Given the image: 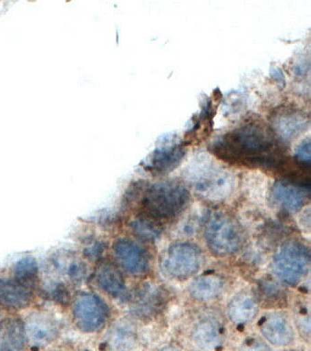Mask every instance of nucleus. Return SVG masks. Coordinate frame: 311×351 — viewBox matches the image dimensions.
I'll return each mask as SVG.
<instances>
[{
	"label": "nucleus",
	"instance_id": "nucleus-9",
	"mask_svg": "<svg viewBox=\"0 0 311 351\" xmlns=\"http://www.w3.org/2000/svg\"><path fill=\"white\" fill-rule=\"evenodd\" d=\"M23 320L27 345L34 350L47 348L55 342L61 334V324L50 312L35 310Z\"/></svg>",
	"mask_w": 311,
	"mask_h": 351
},
{
	"label": "nucleus",
	"instance_id": "nucleus-25",
	"mask_svg": "<svg viewBox=\"0 0 311 351\" xmlns=\"http://www.w3.org/2000/svg\"><path fill=\"white\" fill-rule=\"evenodd\" d=\"M42 293L44 298L61 306L69 304L72 302V295L69 285L58 280L51 279L42 285Z\"/></svg>",
	"mask_w": 311,
	"mask_h": 351
},
{
	"label": "nucleus",
	"instance_id": "nucleus-28",
	"mask_svg": "<svg viewBox=\"0 0 311 351\" xmlns=\"http://www.w3.org/2000/svg\"><path fill=\"white\" fill-rule=\"evenodd\" d=\"M259 293H260V298L264 300L274 301L282 298L283 291L278 282H275L272 280H267V281L266 280L259 285Z\"/></svg>",
	"mask_w": 311,
	"mask_h": 351
},
{
	"label": "nucleus",
	"instance_id": "nucleus-26",
	"mask_svg": "<svg viewBox=\"0 0 311 351\" xmlns=\"http://www.w3.org/2000/svg\"><path fill=\"white\" fill-rule=\"evenodd\" d=\"M207 213L198 216H190L187 219L180 222L177 228V234L182 238H190L198 235L201 229H203L204 221H206Z\"/></svg>",
	"mask_w": 311,
	"mask_h": 351
},
{
	"label": "nucleus",
	"instance_id": "nucleus-18",
	"mask_svg": "<svg viewBox=\"0 0 311 351\" xmlns=\"http://www.w3.org/2000/svg\"><path fill=\"white\" fill-rule=\"evenodd\" d=\"M226 287V279L219 274L210 271L198 274L191 279L187 291L193 300L206 303L220 298Z\"/></svg>",
	"mask_w": 311,
	"mask_h": 351
},
{
	"label": "nucleus",
	"instance_id": "nucleus-22",
	"mask_svg": "<svg viewBox=\"0 0 311 351\" xmlns=\"http://www.w3.org/2000/svg\"><path fill=\"white\" fill-rule=\"evenodd\" d=\"M191 339L201 350H215L223 341L220 323L214 317L201 318L193 325Z\"/></svg>",
	"mask_w": 311,
	"mask_h": 351
},
{
	"label": "nucleus",
	"instance_id": "nucleus-30",
	"mask_svg": "<svg viewBox=\"0 0 311 351\" xmlns=\"http://www.w3.org/2000/svg\"><path fill=\"white\" fill-rule=\"evenodd\" d=\"M295 159L303 164L310 165V140L308 137L297 145Z\"/></svg>",
	"mask_w": 311,
	"mask_h": 351
},
{
	"label": "nucleus",
	"instance_id": "nucleus-5",
	"mask_svg": "<svg viewBox=\"0 0 311 351\" xmlns=\"http://www.w3.org/2000/svg\"><path fill=\"white\" fill-rule=\"evenodd\" d=\"M206 260V254L198 244L187 240L177 241L161 252L159 268L166 278L185 282L200 273Z\"/></svg>",
	"mask_w": 311,
	"mask_h": 351
},
{
	"label": "nucleus",
	"instance_id": "nucleus-24",
	"mask_svg": "<svg viewBox=\"0 0 311 351\" xmlns=\"http://www.w3.org/2000/svg\"><path fill=\"white\" fill-rule=\"evenodd\" d=\"M13 278L33 291L40 287V266L36 258L25 256L18 260L12 268Z\"/></svg>",
	"mask_w": 311,
	"mask_h": 351
},
{
	"label": "nucleus",
	"instance_id": "nucleus-20",
	"mask_svg": "<svg viewBox=\"0 0 311 351\" xmlns=\"http://www.w3.org/2000/svg\"><path fill=\"white\" fill-rule=\"evenodd\" d=\"M138 335L135 325L130 321H116L109 328L105 345L107 351H133L137 346Z\"/></svg>",
	"mask_w": 311,
	"mask_h": 351
},
{
	"label": "nucleus",
	"instance_id": "nucleus-21",
	"mask_svg": "<svg viewBox=\"0 0 311 351\" xmlns=\"http://www.w3.org/2000/svg\"><path fill=\"white\" fill-rule=\"evenodd\" d=\"M26 346L23 318L10 315L0 320V351H24Z\"/></svg>",
	"mask_w": 311,
	"mask_h": 351
},
{
	"label": "nucleus",
	"instance_id": "nucleus-12",
	"mask_svg": "<svg viewBox=\"0 0 311 351\" xmlns=\"http://www.w3.org/2000/svg\"><path fill=\"white\" fill-rule=\"evenodd\" d=\"M48 270L67 285H79L85 281L89 274L86 261L72 251L61 250L48 259Z\"/></svg>",
	"mask_w": 311,
	"mask_h": 351
},
{
	"label": "nucleus",
	"instance_id": "nucleus-7",
	"mask_svg": "<svg viewBox=\"0 0 311 351\" xmlns=\"http://www.w3.org/2000/svg\"><path fill=\"white\" fill-rule=\"evenodd\" d=\"M73 323L86 334L97 333L105 328L110 317V307L97 293L81 291L72 300Z\"/></svg>",
	"mask_w": 311,
	"mask_h": 351
},
{
	"label": "nucleus",
	"instance_id": "nucleus-6",
	"mask_svg": "<svg viewBox=\"0 0 311 351\" xmlns=\"http://www.w3.org/2000/svg\"><path fill=\"white\" fill-rule=\"evenodd\" d=\"M271 270L281 284L296 287L310 273V249L297 240L285 241L272 255Z\"/></svg>",
	"mask_w": 311,
	"mask_h": 351
},
{
	"label": "nucleus",
	"instance_id": "nucleus-15",
	"mask_svg": "<svg viewBox=\"0 0 311 351\" xmlns=\"http://www.w3.org/2000/svg\"><path fill=\"white\" fill-rule=\"evenodd\" d=\"M95 282L103 292L117 300H126V280L121 268L111 261H102L95 270Z\"/></svg>",
	"mask_w": 311,
	"mask_h": 351
},
{
	"label": "nucleus",
	"instance_id": "nucleus-8",
	"mask_svg": "<svg viewBox=\"0 0 311 351\" xmlns=\"http://www.w3.org/2000/svg\"><path fill=\"white\" fill-rule=\"evenodd\" d=\"M131 313L135 317L146 319L159 315L167 303V293L165 288L154 282H144L131 293L126 300Z\"/></svg>",
	"mask_w": 311,
	"mask_h": 351
},
{
	"label": "nucleus",
	"instance_id": "nucleus-3",
	"mask_svg": "<svg viewBox=\"0 0 311 351\" xmlns=\"http://www.w3.org/2000/svg\"><path fill=\"white\" fill-rule=\"evenodd\" d=\"M185 178L196 196L209 203L226 202L236 186V175L231 170L206 156L187 167Z\"/></svg>",
	"mask_w": 311,
	"mask_h": 351
},
{
	"label": "nucleus",
	"instance_id": "nucleus-31",
	"mask_svg": "<svg viewBox=\"0 0 311 351\" xmlns=\"http://www.w3.org/2000/svg\"><path fill=\"white\" fill-rule=\"evenodd\" d=\"M158 351H184L178 346L176 345H166L165 347L161 348Z\"/></svg>",
	"mask_w": 311,
	"mask_h": 351
},
{
	"label": "nucleus",
	"instance_id": "nucleus-19",
	"mask_svg": "<svg viewBox=\"0 0 311 351\" xmlns=\"http://www.w3.org/2000/svg\"><path fill=\"white\" fill-rule=\"evenodd\" d=\"M228 319L236 326H245L258 317L259 301L252 293H237L229 300L226 307Z\"/></svg>",
	"mask_w": 311,
	"mask_h": 351
},
{
	"label": "nucleus",
	"instance_id": "nucleus-2",
	"mask_svg": "<svg viewBox=\"0 0 311 351\" xmlns=\"http://www.w3.org/2000/svg\"><path fill=\"white\" fill-rule=\"evenodd\" d=\"M190 202L187 184L171 178L150 184L141 195V213L162 224L178 219Z\"/></svg>",
	"mask_w": 311,
	"mask_h": 351
},
{
	"label": "nucleus",
	"instance_id": "nucleus-16",
	"mask_svg": "<svg viewBox=\"0 0 311 351\" xmlns=\"http://www.w3.org/2000/svg\"><path fill=\"white\" fill-rule=\"evenodd\" d=\"M35 291L12 276L0 277V306L10 311H23L33 304Z\"/></svg>",
	"mask_w": 311,
	"mask_h": 351
},
{
	"label": "nucleus",
	"instance_id": "nucleus-17",
	"mask_svg": "<svg viewBox=\"0 0 311 351\" xmlns=\"http://www.w3.org/2000/svg\"><path fill=\"white\" fill-rule=\"evenodd\" d=\"M271 197L284 210L296 213L301 210L307 202L308 191L305 186L289 181L277 180L272 186Z\"/></svg>",
	"mask_w": 311,
	"mask_h": 351
},
{
	"label": "nucleus",
	"instance_id": "nucleus-1",
	"mask_svg": "<svg viewBox=\"0 0 311 351\" xmlns=\"http://www.w3.org/2000/svg\"><path fill=\"white\" fill-rule=\"evenodd\" d=\"M213 152L230 163L269 169H280L288 158L285 145L258 120L248 121L217 139Z\"/></svg>",
	"mask_w": 311,
	"mask_h": 351
},
{
	"label": "nucleus",
	"instance_id": "nucleus-11",
	"mask_svg": "<svg viewBox=\"0 0 311 351\" xmlns=\"http://www.w3.org/2000/svg\"><path fill=\"white\" fill-rule=\"evenodd\" d=\"M259 333L265 341L275 348H285L296 339V328L286 313L272 310L259 317Z\"/></svg>",
	"mask_w": 311,
	"mask_h": 351
},
{
	"label": "nucleus",
	"instance_id": "nucleus-10",
	"mask_svg": "<svg viewBox=\"0 0 311 351\" xmlns=\"http://www.w3.org/2000/svg\"><path fill=\"white\" fill-rule=\"evenodd\" d=\"M117 265L133 276L148 273L151 267L149 252L139 241L129 237L116 239L111 245Z\"/></svg>",
	"mask_w": 311,
	"mask_h": 351
},
{
	"label": "nucleus",
	"instance_id": "nucleus-32",
	"mask_svg": "<svg viewBox=\"0 0 311 351\" xmlns=\"http://www.w3.org/2000/svg\"><path fill=\"white\" fill-rule=\"evenodd\" d=\"M51 351H69L68 350H66V348H54V350H51Z\"/></svg>",
	"mask_w": 311,
	"mask_h": 351
},
{
	"label": "nucleus",
	"instance_id": "nucleus-33",
	"mask_svg": "<svg viewBox=\"0 0 311 351\" xmlns=\"http://www.w3.org/2000/svg\"><path fill=\"white\" fill-rule=\"evenodd\" d=\"M3 310H4V309H3V308H2V307H1V306H0V315H1V314H2V311H3Z\"/></svg>",
	"mask_w": 311,
	"mask_h": 351
},
{
	"label": "nucleus",
	"instance_id": "nucleus-27",
	"mask_svg": "<svg viewBox=\"0 0 311 351\" xmlns=\"http://www.w3.org/2000/svg\"><path fill=\"white\" fill-rule=\"evenodd\" d=\"M105 250V243L99 239H89L83 249V258L95 262L100 259Z\"/></svg>",
	"mask_w": 311,
	"mask_h": 351
},
{
	"label": "nucleus",
	"instance_id": "nucleus-29",
	"mask_svg": "<svg viewBox=\"0 0 311 351\" xmlns=\"http://www.w3.org/2000/svg\"><path fill=\"white\" fill-rule=\"evenodd\" d=\"M239 351H275L272 346L264 340L251 337L245 340L239 348Z\"/></svg>",
	"mask_w": 311,
	"mask_h": 351
},
{
	"label": "nucleus",
	"instance_id": "nucleus-13",
	"mask_svg": "<svg viewBox=\"0 0 311 351\" xmlns=\"http://www.w3.org/2000/svg\"><path fill=\"white\" fill-rule=\"evenodd\" d=\"M308 119L304 112L294 108H282L272 117L271 130L282 144L297 138L307 129Z\"/></svg>",
	"mask_w": 311,
	"mask_h": 351
},
{
	"label": "nucleus",
	"instance_id": "nucleus-14",
	"mask_svg": "<svg viewBox=\"0 0 311 351\" xmlns=\"http://www.w3.org/2000/svg\"><path fill=\"white\" fill-rule=\"evenodd\" d=\"M187 148L184 143L165 140L155 148L146 162V169L157 174H168L176 169L184 159Z\"/></svg>",
	"mask_w": 311,
	"mask_h": 351
},
{
	"label": "nucleus",
	"instance_id": "nucleus-4",
	"mask_svg": "<svg viewBox=\"0 0 311 351\" xmlns=\"http://www.w3.org/2000/svg\"><path fill=\"white\" fill-rule=\"evenodd\" d=\"M203 233L210 252L221 258L237 254L247 240L244 227L233 216L222 211L207 213Z\"/></svg>",
	"mask_w": 311,
	"mask_h": 351
},
{
	"label": "nucleus",
	"instance_id": "nucleus-23",
	"mask_svg": "<svg viewBox=\"0 0 311 351\" xmlns=\"http://www.w3.org/2000/svg\"><path fill=\"white\" fill-rule=\"evenodd\" d=\"M129 229L139 241L146 243H157L163 232L162 223L143 213L130 219Z\"/></svg>",
	"mask_w": 311,
	"mask_h": 351
}]
</instances>
